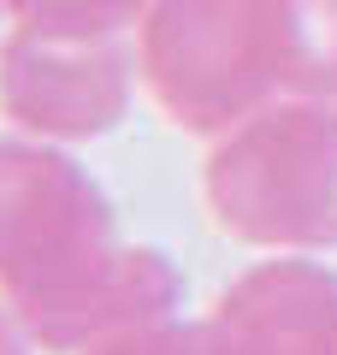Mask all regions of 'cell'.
<instances>
[{"label":"cell","mask_w":337,"mask_h":355,"mask_svg":"<svg viewBox=\"0 0 337 355\" xmlns=\"http://www.w3.org/2000/svg\"><path fill=\"white\" fill-rule=\"evenodd\" d=\"M130 107V60L112 36H42L12 30L0 48V113L24 137L89 142Z\"/></svg>","instance_id":"4"},{"label":"cell","mask_w":337,"mask_h":355,"mask_svg":"<svg viewBox=\"0 0 337 355\" xmlns=\"http://www.w3.org/2000/svg\"><path fill=\"white\" fill-rule=\"evenodd\" d=\"M0 302L42 355H83L178 314L184 279L119 237L101 184L42 137H0Z\"/></svg>","instance_id":"1"},{"label":"cell","mask_w":337,"mask_h":355,"mask_svg":"<svg viewBox=\"0 0 337 355\" xmlns=\"http://www.w3.org/2000/svg\"><path fill=\"white\" fill-rule=\"evenodd\" d=\"M148 95L172 125L225 137L290 95H337V0H154Z\"/></svg>","instance_id":"2"},{"label":"cell","mask_w":337,"mask_h":355,"mask_svg":"<svg viewBox=\"0 0 337 355\" xmlns=\"http://www.w3.org/2000/svg\"><path fill=\"white\" fill-rule=\"evenodd\" d=\"M18 30L42 36H119L148 0H6Z\"/></svg>","instance_id":"6"},{"label":"cell","mask_w":337,"mask_h":355,"mask_svg":"<svg viewBox=\"0 0 337 355\" xmlns=\"http://www.w3.org/2000/svg\"><path fill=\"white\" fill-rule=\"evenodd\" d=\"M0 355H36V343H30L24 326L6 314V302H0Z\"/></svg>","instance_id":"8"},{"label":"cell","mask_w":337,"mask_h":355,"mask_svg":"<svg viewBox=\"0 0 337 355\" xmlns=\"http://www.w3.org/2000/svg\"><path fill=\"white\" fill-rule=\"evenodd\" d=\"M83 355H219L207 320H184V314H166V320H148V326H130L119 338L95 343Z\"/></svg>","instance_id":"7"},{"label":"cell","mask_w":337,"mask_h":355,"mask_svg":"<svg viewBox=\"0 0 337 355\" xmlns=\"http://www.w3.org/2000/svg\"><path fill=\"white\" fill-rule=\"evenodd\" d=\"M207 214L273 254L337 249V101L290 95L225 130L207 154Z\"/></svg>","instance_id":"3"},{"label":"cell","mask_w":337,"mask_h":355,"mask_svg":"<svg viewBox=\"0 0 337 355\" xmlns=\"http://www.w3.org/2000/svg\"><path fill=\"white\" fill-rule=\"evenodd\" d=\"M219 355H337V272L308 254L249 266L207 308Z\"/></svg>","instance_id":"5"}]
</instances>
